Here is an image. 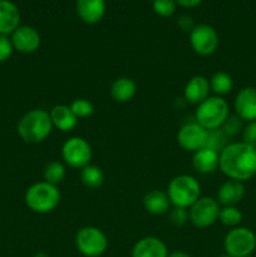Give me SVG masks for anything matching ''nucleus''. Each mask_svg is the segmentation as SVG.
Returning a JSON list of instances; mask_svg holds the SVG:
<instances>
[{
  "instance_id": "nucleus-1",
  "label": "nucleus",
  "mask_w": 256,
  "mask_h": 257,
  "mask_svg": "<svg viewBox=\"0 0 256 257\" xmlns=\"http://www.w3.org/2000/svg\"><path fill=\"white\" fill-rule=\"evenodd\" d=\"M218 168L228 180H251L256 175V148L241 142L228 143L220 153Z\"/></svg>"
},
{
  "instance_id": "nucleus-2",
  "label": "nucleus",
  "mask_w": 256,
  "mask_h": 257,
  "mask_svg": "<svg viewBox=\"0 0 256 257\" xmlns=\"http://www.w3.org/2000/svg\"><path fill=\"white\" fill-rule=\"evenodd\" d=\"M53 128L54 127L48 110L32 109L20 118L17 125V132L24 142L35 145L47 140Z\"/></svg>"
},
{
  "instance_id": "nucleus-3",
  "label": "nucleus",
  "mask_w": 256,
  "mask_h": 257,
  "mask_svg": "<svg viewBox=\"0 0 256 257\" xmlns=\"http://www.w3.org/2000/svg\"><path fill=\"white\" fill-rule=\"evenodd\" d=\"M60 191L58 186L45 181L30 186L24 196L25 205L35 213H49L54 211L60 203Z\"/></svg>"
},
{
  "instance_id": "nucleus-4",
  "label": "nucleus",
  "mask_w": 256,
  "mask_h": 257,
  "mask_svg": "<svg viewBox=\"0 0 256 257\" xmlns=\"http://www.w3.org/2000/svg\"><path fill=\"white\" fill-rule=\"evenodd\" d=\"M230 117V107L222 97H208L197 105L195 112V122L202 125L205 130H220Z\"/></svg>"
},
{
  "instance_id": "nucleus-5",
  "label": "nucleus",
  "mask_w": 256,
  "mask_h": 257,
  "mask_svg": "<svg viewBox=\"0 0 256 257\" xmlns=\"http://www.w3.org/2000/svg\"><path fill=\"white\" fill-rule=\"evenodd\" d=\"M166 192L173 207L190 208L201 197V186L193 176L178 175L171 180Z\"/></svg>"
},
{
  "instance_id": "nucleus-6",
  "label": "nucleus",
  "mask_w": 256,
  "mask_h": 257,
  "mask_svg": "<svg viewBox=\"0 0 256 257\" xmlns=\"http://www.w3.org/2000/svg\"><path fill=\"white\" fill-rule=\"evenodd\" d=\"M225 253L231 257L250 256L256 248V235L247 227H233L223 240Z\"/></svg>"
},
{
  "instance_id": "nucleus-7",
  "label": "nucleus",
  "mask_w": 256,
  "mask_h": 257,
  "mask_svg": "<svg viewBox=\"0 0 256 257\" xmlns=\"http://www.w3.org/2000/svg\"><path fill=\"white\" fill-rule=\"evenodd\" d=\"M75 247L85 257H99L107 250L108 238L100 228L85 226L75 235Z\"/></svg>"
},
{
  "instance_id": "nucleus-8",
  "label": "nucleus",
  "mask_w": 256,
  "mask_h": 257,
  "mask_svg": "<svg viewBox=\"0 0 256 257\" xmlns=\"http://www.w3.org/2000/svg\"><path fill=\"white\" fill-rule=\"evenodd\" d=\"M92 147L82 137H70L62 146V158L65 165L72 168L82 170L90 165L92 161Z\"/></svg>"
},
{
  "instance_id": "nucleus-9",
  "label": "nucleus",
  "mask_w": 256,
  "mask_h": 257,
  "mask_svg": "<svg viewBox=\"0 0 256 257\" xmlns=\"http://www.w3.org/2000/svg\"><path fill=\"white\" fill-rule=\"evenodd\" d=\"M220 203L212 197H200L190 208L188 217L190 222L197 228H206L218 221Z\"/></svg>"
},
{
  "instance_id": "nucleus-10",
  "label": "nucleus",
  "mask_w": 256,
  "mask_h": 257,
  "mask_svg": "<svg viewBox=\"0 0 256 257\" xmlns=\"http://www.w3.org/2000/svg\"><path fill=\"white\" fill-rule=\"evenodd\" d=\"M218 34L211 25L198 24L190 33V44L196 54L201 57L212 55L217 50Z\"/></svg>"
},
{
  "instance_id": "nucleus-11",
  "label": "nucleus",
  "mask_w": 256,
  "mask_h": 257,
  "mask_svg": "<svg viewBox=\"0 0 256 257\" xmlns=\"http://www.w3.org/2000/svg\"><path fill=\"white\" fill-rule=\"evenodd\" d=\"M208 138V131L205 130L197 122H190L183 124L178 130L177 143L187 152H197L206 147Z\"/></svg>"
},
{
  "instance_id": "nucleus-12",
  "label": "nucleus",
  "mask_w": 256,
  "mask_h": 257,
  "mask_svg": "<svg viewBox=\"0 0 256 257\" xmlns=\"http://www.w3.org/2000/svg\"><path fill=\"white\" fill-rule=\"evenodd\" d=\"M12 43L14 50L23 54H32L40 47V34L35 28L29 25H20L12 34Z\"/></svg>"
},
{
  "instance_id": "nucleus-13",
  "label": "nucleus",
  "mask_w": 256,
  "mask_h": 257,
  "mask_svg": "<svg viewBox=\"0 0 256 257\" xmlns=\"http://www.w3.org/2000/svg\"><path fill=\"white\" fill-rule=\"evenodd\" d=\"M236 115L242 122H255L256 120V88L245 87L236 94L235 103Z\"/></svg>"
},
{
  "instance_id": "nucleus-14",
  "label": "nucleus",
  "mask_w": 256,
  "mask_h": 257,
  "mask_svg": "<svg viewBox=\"0 0 256 257\" xmlns=\"http://www.w3.org/2000/svg\"><path fill=\"white\" fill-rule=\"evenodd\" d=\"M168 248L161 238L146 236L135 243L132 257H167Z\"/></svg>"
},
{
  "instance_id": "nucleus-15",
  "label": "nucleus",
  "mask_w": 256,
  "mask_h": 257,
  "mask_svg": "<svg viewBox=\"0 0 256 257\" xmlns=\"http://www.w3.org/2000/svg\"><path fill=\"white\" fill-rule=\"evenodd\" d=\"M210 82L207 78L203 75H195L186 83L183 97L191 104L198 105L210 97Z\"/></svg>"
},
{
  "instance_id": "nucleus-16",
  "label": "nucleus",
  "mask_w": 256,
  "mask_h": 257,
  "mask_svg": "<svg viewBox=\"0 0 256 257\" xmlns=\"http://www.w3.org/2000/svg\"><path fill=\"white\" fill-rule=\"evenodd\" d=\"M20 27V10L10 0H0V35H12Z\"/></svg>"
},
{
  "instance_id": "nucleus-17",
  "label": "nucleus",
  "mask_w": 256,
  "mask_h": 257,
  "mask_svg": "<svg viewBox=\"0 0 256 257\" xmlns=\"http://www.w3.org/2000/svg\"><path fill=\"white\" fill-rule=\"evenodd\" d=\"M77 14L85 24H97L105 14V0H77Z\"/></svg>"
},
{
  "instance_id": "nucleus-18",
  "label": "nucleus",
  "mask_w": 256,
  "mask_h": 257,
  "mask_svg": "<svg viewBox=\"0 0 256 257\" xmlns=\"http://www.w3.org/2000/svg\"><path fill=\"white\" fill-rule=\"evenodd\" d=\"M192 166L198 173L202 175L215 172L220 166V153L208 147L201 148L193 153Z\"/></svg>"
},
{
  "instance_id": "nucleus-19",
  "label": "nucleus",
  "mask_w": 256,
  "mask_h": 257,
  "mask_svg": "<svg viewBox=\"0 0 256 257\" xmlns=\"http://www.w3.org/2000/svg\"><path fill=\"white\" fill-rule=\"evenodd\" d=\"M50 119H52L53 127L57 128L60 132H70L74 130L78 124L77 115L73 113L69 105L57 104L49 110Z\"/></svg>"
},
{
  "instance_id": "nucleus-20",
  "label": "nucleus",
  "mask_w": 256,
  "mask_h": 257,
  "mask_svg": "<svg viewBox=\"0 0 256 257\" xmlns=\"http://www.w3.org/2000/svg\"><path fill=\"white\" fill-rule=\"evenodd\" d=\"M245 196L243 182L227 180L217 191V202L222 206H236Z\"/></svg>"
},
{
  "instance_id": "nucleus-21",
  "label": "nucleus",
  "mask_w": 256,
  "mask_h": 257,
  "mask_svg": "<svg viewBox=\"0 0 256 257\" xmlns=\"http://www.w3.org/2000/svg\"><path fill=\"white\" fill-rule=\"evenodd\" d=\"M143 207L148 213L152 215H165L171 210V201L167 192L161 190H151L143 197Z\"/></svg>"
},
{
  "instance_id": "nucleus-22",
  "label": "nucleus",
  "mask_w": 256,
  "mask_h": 257,
  "mask_svg": "<svg viewBox=\"0 0 256 257\" xmlns=\"http://www.w3.org/2000/svg\"><path fill=\"white\" fill-rule=\"evenodd\" d=\"M137 93V84L133 79L127 77L117 78L114 82L110 84L109 94L114 102L118 103H127Z\"/></svg>"
},
{
  "instance_id": "nucleus-23",
  "label": "nucleus",
  "mask_w": 256,
  "mask_h": 257,
  "mask_svg": "<svg viewBox=\"0 0 256 257\" xmlns=\"http://www.w3.org/2000/svg\"><path fill=\"white\" fill-rule=\"evenodd\" d=\"M80 181L89 190H98L104 183V173L98 166L88 165L80 170Z\"/></svg>"
},
{
  "instance_id": "nucleus-24",
  "label": "nucleus",
  "mask_w": 256,
  "mask_h": 257,
  "mask_svg": "<svg viewBox=\"0 0 256 257\" xmlns=\"http://www.w3.org/2000/svg\"><path fill=\"white\" fill-rule=\"evenodd\" d=\"M208 82H210L211 92L215 93L217 97H223V95L228 94L233 88L232 78L225 72L213 73Z\"/></svg>"
},
{
  "instance_id": "nucleus-25",
  "label": "nucleus",
  "mask_w": 256,
  "mask_h": 257,
  "mask_svg": "<svg viewBox=\"0 0 256 257\" xmlns=\"http://www.w3.org/2000/svg\"><path fill=\"white\" fill-rule=\"evenodd\" d=\"M242 212L236 206H223V207H221L218 221L222 225L231 228L238 227V225L242 222Z\"/></svg>"
},
{
  "instance_id": "nucleus-26",
  "label": "nucleus",
  "mask_w": 256,
  "mask_h": 257,
  "mask_svg": "<svg viewBox=\"0 0 256 257\" xmlns=\"http://www.w3.org/2000/svg\"><path fill=\"white\" fill-rule=\"evenodd\" d=\"M44 181L58 186L65 177V166L59 161H52L44 168Z\"/></svg>"
},
{
  "instance_id": "nucleus-27",
  "label": "nucleus",
  "mask_w": 256,
  "mask_h": 257,
  "mask_svg": "<svg viewBox=\"0 0 256 257\" xmlns=\"http://www.w3.org/2000/svg\"><path fill=\"white\" fill-rule=\"evenodd\" d=\"M70 109L73 110L77 118H87L90 117V115L94 113V105H93L92 102H89L88 99H84V98H78V99H74L69 104Z\"/></svg>"
},
{
  "instance_id": "nucleus-28",
  "label": "nucleus",
  "mask_w": 256,
  "mask_h": 257,
  "mask_svg": "<svg viewBox=\"0 0 256 257\" xmlns=\"http://www.w3.org/2000/svg\"><path fill=\"white\" fill-rule=\"evenodd\" d=\"M227 138L228 137L222 132L221 128L220 130L208 131V138H207V145H206V147L221 153V151L228 145Z\"/></svg>"
},
{
  "instance_id": "nucleus-29",
  "label": "nucleus",
  "mask_w": 256,
  "mask_h": 257,
  "mask_svg": "<svg viewBox=\"0 0 256 257\" xmlns=\"http://www.w3.org/2000/svg\"><path fill=\"white\" fill-rule=\"evenodd\" d=\"M175 0H153V12L162 18H170L176 12Z\"/></svg>"
},
{
  "instance_id": "nucleus-30",
  "label": "nucleus",
  "mask_w": 256,
  "mask_h": 257,
  "mask_svg": "<svg viewBox=\"0 0 256 257\" xmlns=\"http://www.w3.org/2000/svg\"><path fill=\"white\" fill-rule=\"evenodd\" d=\"M242 123L243 122L237 117V115H232V117H228L227 119H226V122L223 123L221 130H222V132L225 133L227 137H232V136H236L237 133L242 132Z\"/></svg>"
},
{
  "instance_id": "nucleus-31",
  "label": "nucleus",
  "mask_w": 256,
  "mask_h": 257,
  "mask_svg": "<svg viewBox=\"0 0 256 257\" xmlns=\"http://www.w3.org/2000/svg\"><path fill=\"white\" fill-rule=\"evenodd\" d=\"M190 221L188 217V208L173 207L170 210V222L176 227L186 225Z\"/></svg>"
},
{
  "instance_id": "nucleus-32",
  "label": "nucleus",
  "mask_w": 256,
  "mask_h": 257,
  "mask_svg": "<svg viewBox=\"0 0 256 257\" xmlns=\"http://www.w3.org/2000/svg\"><path fill=\"white\" fill-rule=\"evenodd\" d=\"M14 52L12 39L8 35H0V63H4L12 57Z\"/></svg>"
},
{
  "instance_id": "nucleus-33",
  "label": "nucleus",
  "mask_w": 256,
  "mask_h": 257,
  "mask_svg": "<svg viewBox=\"0 0 256 257\" xmlns=\"http://www.w3.org/2000/svg\"><path fill=\"white\" fill-rule=\"evenodd\" d=\"M242 142L256 148V120L248 122L242 130Z\"/></svg>"
},
{
  "instance_id": "nucleus-34",
  "label": "nucleus",
  "mask_w": 256,
  "mask_h": 257,
  "mask_svg": "<svg viewBox=\"0 0 256 257\" xmlns=\"http://www.w3.org/2000/svg\"><path fill=\"white\" fill-rule=\"evenodd\" d=\"M177 25L180 27L181 30H183V32H190V33L192 32L193 28L196 27L193 19L191 17H188V15H182V17L177 20Z\"/></svg>"
},
{
  "instance_id": "nucleus-35",
  "label": "nucleus",
  "mask_w": 256,
  "mask_h": 257,
  "mask_svg": "<svg viewBox=\"0 0 256 257\" xmlns=\"http://www.w3.org/2000/svg\"><path fill=\"white\" fill-rule=\"evenodd\" d=\"M176 4L183 8H195L202 3V0H175Z\"/></svg>"
},
{
  "instance_id": "nucleus-36",
  "label": "nucleus",
  "mask_w": 256,
  "mask_h": 257,
  "mask_svg": "<svg viewBox=\"0 0 256 257\" xmlns=\"http://www.w3.org/2000/svg\"><path fill=\"white\" fill-rule=\"evenodd\" d=\"M167 257H191L188 253L183 252V251H175V252L168 253Z\"/></svg>"
},
{
  "instance_id": "nucleus-37",
  "label": "nucleus",
  "mask_w": 256,
  "mask_h": 257,
  "mask_svg": "<svg viewBox=\"0 0 256 257\" xmlns=\"http://www.w3.org/2000/svg\"><path fill=\"white\" fill-rule=\"evenodd\" d=\"M33 257H49V255H48L47 252H43V251H39V252L35 253L34 256Z\"/></svg>"
},
{
  "instance_id": "nucleus-38",
  "label": "nucleus",
  "mask_w": 256,
  "mask_h": 257,
  "mask_svg": "<svg viewBox=\"0 0 256 257\" xmlns=\"http://www.w3.org/2000/svg\"><path fill=\"white\" fill-rule=\"evenodd\" d=\"M220 257H231V256H228V255H227V253H225V255H221Z\"/></svg>"
},
{
  "instance_id": "nucleus-39",
  "label": "nucleus",
  "mask_w": 256,
  "mask_h": 257,
  "mask_svg": "<svg viewBox=\"0 0 256 257\" xmlns=\"http://www.w3.org/2000/svg\"><path fill=\"white\" fill-rule=\"evenodd\" d=\"M246 257H252V256H251V255H250V256H246Z\"/></svg>"
}]
</instances>
